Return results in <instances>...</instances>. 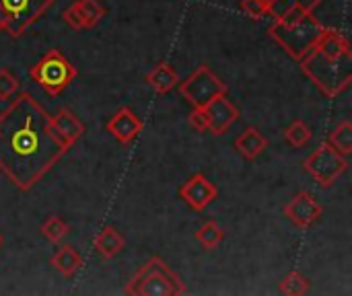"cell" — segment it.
<instances>
[{
	"label": "cell",
	"mask_w": 352,
	"mask_h": 296,
	"mask_svg": "<svg viewBox=\"0 0 352 296\" xmlns=\"http://www.w3.org/2000/svg\"><path fill=\"white\" fill-rule=\"evenodd\" d=\"M72 146L31 93H16L0 113V171L21 190H33Z\"/></svg>",
	"instance_id": "1"
},
{
	"label": "cell",
	"mask_w": 352,
	"mask_h": 296,
	"mask_svg": "<svg viewBox=\"0 0 352 296\" xmlns=\"http://www.w3.org/2000/svg\"><path fill=\"white\" fill-rule=\"evenodd\" d=\"M303 74L330 99L344 93L352 82V52L344 33L324 27L320 39L301 60Z\"/></svg>",
	"instance_id": "2"
},
{
	"label": "cell",
	"mask_w": 352,
	"mask_h": 296,
	"mask_svg": "<svg viewBox=\"0 0 352 296\" xmlns=\"http://www.w3.org/2000/svg\"><path fill=\"white\" fill-rule=\"evenodd\" d=\"M324 31V25L314 16V12H297L291 19L274 21L268 35L297 62H301L309 49L316 45Z\"/></svg>",
	"instance_id": "3"
},
{
	"label": "cell",
	"mask_w": 352,
	"mask_h": 296,
	"mask_svg": "<svg viewBox=\"0 0 352 296\" xmlns=\"http://www.w3.org/2000/svg\"><path fill=\"white\" fill-rule=\"evenodd\" d=\"M124 293L132 296H179L186 295V286L163 258L153 255L130 278Z\"/></svg>",
	"instance_id": "4"
},
{
	"label": "cell",
	"mask_w": 352,
	"mask_h": 296,
	"mask_svg": "<svg viewBox=\"0 0 352 296\" xmlns=\"http://www.w3.org/2000/svg\"><path fill=\"white\" fill-rule=\"evenodd\" d=\"M78 70L74 64L60 52V49H50L45 52L31 68H29V78L43 89L45 95L58 97L62 95L72 80L76 78Z\"/></svg>",
	"instance_id": "5"
},
{
	"label": "cell",
	"mask_w": 352,
	"mask_h": 296,
	"mask_svg": "<svg viewBox=\"0 0 352 296\" xmlns=\"http://www.w3.org/2000/svg\"><path fill=\"white\" fill-rule=\"evenodd\" d=\"M52 6L54 0H0V33L19 39Z\"/></svg>",
	"instance_id": "6"
},
{
	"label": "cell",
	"mask_w": 352,
	"mask_h": 296,
	"mask_svg": "<svg viewBox=\"0 0 352 296\" xmlns=\"http://www.w3.org/2000/svg\"><path fill=\"white\" fill-rule=\"evenodd\" d=\"M324 190L332 187L346 171H349V161L344 155H340L334 146L328 142H322L301 165Z\"/></svg>",
	"instance_id": "7"
},
{
	"label": "cell",
	"mask_w": 352,
	"mask_h": 296,
	"mask_svg": "<svg viewBox=\"0 0 352 296\" xmlns=\"http://www.w3.org/2000/svg\"><path fill=\"white\" fill-rule=\"evenodd\" d=\"M177 89H179V95L192 107H204L210 99L229 91V87L206 64H200L198 68H194V72L186 80L177 82Z\"/></svg>",
	"instance_id": "8"
},
{
	"label": "cell",
	"mask_w": 352,
	"mask_h": 296,
	"mask_svg": "<svg viewBox=\"0 0 352 296\" xmlns=\"http://www.w3.org/2000/svg\"><path fill=\"white\" fill-rule=\"evenodd\" d=\"M177 196L194 212H202V210H206L217 200L219 190H217V185L204 173H194L190 179H186L179 185Z\"/></svg>",
	"instance_id": "9"
},
{
	"label": "cell",
	"mask_w": 352,
	"mask_h": 296,
	"mask_svg": "<svg viewBox=\"0 0 352 296\" xmlns=\"http://www.w3.org/2000/svg\"><path fill=\"white\" fill-rule=\"evenodd\" d=\"M283 212L297 229H311L316 223H320L324 214V206L318 202L314 194L299 192L297 196H293V200L285 206Z\"/></svg>",
	"instance_id": "10"
},
{
	"label": "cell",
	"mask_w": 352,
	"mask_h": 296,
	"mask_svg": "<svg viewBox=\"0 0 352 296\" xmlns=\"http://www.w3.org/2000/svg\"><path fill=\"white\" fill-rule=\"evenodd\" d=\"M206 119H208V132L212 136H223L229 132V128L239 119V109L227 99V93L217 95L210 99L204 107Z\"/></svg>",
	"instance_id": "11"
},
{
	"label": "cell",
	"mask_w": 352,
	"mask_h": 296,
	"mask_svg": "<svg viewBox=\"0 0 352 296\" xmlns=\"http://www.w3.org/2000/svg\"><path fill=\"white\" fill-rule=\"evenodd\" d=\"M142 119L132 111V107H120L105 124L107 134H111L120 144H132L142 134Z\"/></svg>",
	"instance_id": "12"
},
{
	"label": "cell",
	"mask_w": 352,
	"mask_h": 296,
	"mask_svg": "<svg viewBox=\"0 0 352 296\" xmlns=\"http://www.w3.org/2000/svg\"><path fill=\"white\" fill-rule=\"evenodd\" d=\"M126 247V239L124 235L111 227V225H105L93 239V249L103 258V260H113L116 255H120Z\"/></svg>",
	"instance_id": "13"
},
{
	"label": "cell",
	"mask_w": 352,
	"mask_h": 296,
	"mask_svg": "<svg viewBox=\"0 0 352 296\" xmlns=\"http://www.w3.org/2000/svg\"><path fill=\"white\" fill-rule=\"evenodd\" d=\"M233 146H235V150H237L243 159L256 161V159L268 148V140H266V136H264L258 128L250 126V128H245V130L235 138Z\"/></svg>",
	"instance_id": "14"
},
{
	"label": "cell",
	"mask_w": 352,
	"mask_h": 296,
	"mask_svg": "<svg viewBox=\"0 0 352 296\" xmlns=\"http://www.w3.org/2000/svg\"><path fill=\"white\" fill-rule=\"evenodd\" d=\"M179 82L177 70L169 62H157L151 72L146 74V84L157 93V95H167L171 93Z\"/></svg>",
	"instance_id": "15"
},
{
	"label": "cell",
	"mask_w": 352,
	"mask_h": 296,
	"mask_svg": "<svg viewBox=\"0 0 352 296\" xmlns=\"http://www.w3.org/2000/svg\"><path fill=\"white\" fill-rule=\"evenodd\" d=\"M52 124H54L56 132L70 146H74L85 136V124L70 109H66V107H62L60 111H56V115H52Z\"/></svg>",
	"instance_id": "16"
},
{
	"label": "cell",
	"mask_w": 352,
	"mask_h": 296,
	"mask_svg": "<svg viewBox=\"0 0 352 296\" xmlns=\"http://www.w3.org/2000/svg\"><path fill=\"white\" fill-rule=\"evenodd\" d=\"M60 245V243H58ZM52 268L62 276V278H74L78 274V270L82 268V255L72 247V245H60L52 260H50Z\"/></svg>",
	"instance_id": "17"
},
{
	"label": "cell",
	"mask_w": 352,
	"mask_h": 296,
	"mask_svg": "<svg viewBox=\"0 0 352 296\" xmlns=\"http://www.w3.org/2000/svg\"><path fill=\"white\" fill-rule=\"evenodd\" d=\"M283 138H285V142L291 144L293 148H305V146L311 142L314 132H311V128H309L303 119H295V122H291V124L285 128Z\"/></svg>",
	"instance_id": "18"
},
{
	"label": "cell",
	"mask_w": 352,
	"mask_h": 296,
	"mask_svg": "<svg viewBox=\"0 0 352 296\" xmlns=\"http://www.w3.org/2000/svg\"><path fill=\"white\" fill-rule=\"evenodd\" d=\"M309 291H311L309 278L303 276V274L297 272V270L289 272V274L280 280V284H278V293L285 296H303L307 295Z\"/></svg>",
	"instance_id": "19"
},
{
	"label": "cell",
	"mask_w": 352,
	"mask_h": 296,
	"mask_svg": "<svg viewBox=\"0 0 352 296\" xmlns=\"http://www.w3.org/2000/svg\"><path fill=\"white\" fill-rule=\"evenodd\" d=\"M78 10V14L82 16L85 29H93L101 23V19L105 16V6L99 0H74L72 2Z\"/></svg>",
	"instance_id": "20"
},
{
	"label": "cell",
	"mask_w": 352,
	"mask_h": 296,
	"mask_svg": "<svg viewBox=\"0 0 352 296\" xmlns=\"http://www.w3.org/2000/svg\"><path fill=\"white\" fill-rule=\"evenodd\" d=\"M330 146H334L340 155L349 157L352 152V124L349 119L340 122L330 134H328V140H326Z\"/></svg>",
	"instance_id": "21"
},
{
	"label": "cell",
	"mask_w": 352,
	"mask_h": 296,
	"mask_svg": "<svg viewBox=\"0 0 352 296\" xmlns=\"http://www.w3.org/2000/svg\"><path fill=\"white\" fill-rule=\"evenodd\" d=\"M39 233H41L50 243L58 245V243H62V241L66 239V235L70 233V227H68V223H66L64 218H60V216H47V218L41 223Z\"/></svg>",
	"instance_id": "22"
},
{
	"label": "cell",
	"mask_w": 352,
	"mask_h": 296,
	"mask_svg": "<svg viewBox=\"0 0 352 296\" xmlns=\"http://www.w3.org/2000/svg\"><path fill=\"white\" fill-rule=\"evenodd\" d=\"M225 239V233L223 229L214 223V220H208L204 223L198 231H196V241L204 247V249H217Z\"/></svg>",
	"instance_id": "23"
},
{
	"label": "cell",
	"mask_w": 352,
	"mask_h": 296,
	"mask_svg": "<svg viewBox=\"0 0 352 296\" xmlns=\"http://www.w3.org/2000/svg\"><path fill=\"white\" fill-rule=\"evenodd\" d=\"M19 91V78L8 68H0V101H10Z\"/></svg>",
	"instance_id": "24"
},
{
	"label": "cell",
	"mask_w": 352,
	"mask_h": 296,
	"mask_svg": "<svg viewBox=\"0 0 352 296\" xmlns=\"http://www.w3.org/2000/svg\"><path fill=\"white\" fill-rule=\"evenodd\" d=\"M268 4L270 0H241L239 8L254 21H262L264 16H268Z\"/></svg>",
	"instance_id": "25"
},
{
	"label": "cell",
	"mask_w": 352,
	"mask_h": 296,
	"mask_svg": "<svg viewBox=\"0 0 352 296\" xmlns=\"http://www.w3.org/2000/svg\"><path fill=\"white\" fill-rule=\"evenodd\" d=\"M62 19H64V23H66L70 29H74V31H82V29H85L82 16L78 14V10H76L74 4H70V6H66V8L62 10Z\"/></svg>",
	"instance_id": "26"
},
{
	"label": "cell",
	"mask_w": 352,
	"mask_h": 296,
	"mask_svg": "<svg viewBox=\"0 0 352 296\" xmlns=\"http://www.w3.org/2000/svg\"><path fill=\"white\" fill-rule=\"evenodd\" d=\"M188 122L196 132H208V119H206V113L202 107H194L192 113L188 115Z\"/></svg>",
	"instance_id": "27"
},
{
	"label": "cell",
	"mask_w": 352,
	"mask_h": 296,
	"mask_svg": "<svg viewBox=\"0 0 352 296\" xmlns=\"http://www.w3.org/2000/svg\"><path fill=\"white\" fill-rule=\"evenodd\" d=\"M291 4H295L297 8L305 10V12H314V8H318L324 0H289Z\"/></svg>",
	"instance_id": "28"
},
{
	"label": "cell",
	"mask_w": 352,
	"mask_h": 296,
	"mask_svg": "<svg viewBox=\"0 0 352 296\" xmlns=\"http://www.w3.org/2000/svg\"><path fill=\"white\" fill-rule=\"evenodd\" d=\"M2 243H4V239H2V235H0V247H2Z\"/></svg>",
	"instance_id": "29"
}]
</instances>
